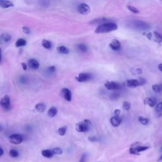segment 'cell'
<instances>
[{"label": "cell", "instance_id": "f35d334b", "mask_svg": "<svg viewBox=\"0 0 162 162\" xmlns=\"http://www.w3.org/2000/svg\"><path fill=\"white\" fill-rule=\"evenodd\" d=\"M142 73V70L141 69H137L136 70H135V74H137V75H140Z\"/></svg>", "mask_w": 162, "mask_h": 162}, {"label": "cell", "instance_id": "8d00e7d4", "mask_svg": "<svg viewBox=\"0 0 162 162\" xmlns=\"http://www.w3.org/2000/svg\"><path fill=\"white\" fill-rule=\"evenodd\" d=\"M139 84H140V86H142V85L145 84H146V79H144V78L140 77L139 79Z\"/></svg>", "mask_w": 162, "mask_h": 162}, {"label": "cell", "instance_id": "277c9868", "mask_svg": "<svg viewBox=\"0 0 162 162\" xmlns=\"http://www.w3.org/2000/svg\"><path fill=\"white\" fill-rule=\"evenodd\" d=\"M131 25L134 29L139 31H146L150 29V25L148 23L141 20H134L132 22Z\"/></svg>", "mask_w": 162, "mask_h": 162}, {"label": "cell", "instance_id": "7c38bea8", "mask_svg": "<svg viewBox=\"0 0 162 162\" xmlns=\"http://www.w3.org/2000/svg\"><path fill=\"white\" fill-rule=\"evenodd\" d=\"M110 123L113 127H118L122 123V118L120 117L114 116L110 118Z\"/></svg>", "mask_w": 162, "mask_h": 162}, {"label": "cell", "instance_id": "7bdbcfd3", "mask_svg": "<svg viewBox=\"0 0 162 162\" xmlns=\"http://www.w3.org/2000/svg\"><path fill=\"white\" fill-rule=\"evenodd\" d=\"M22 67L23 70H26L27 69V65L26 63H22Z\"/></svg>", "mask_w": 162, "mask_h": 162}, {"label": "cell", "instance_id": "4dcf8cb0", "mask_svg": "<svg viewBox=\"0 0 162 162\" xmlns=\"http://www.w3.org/2000/svg\"><path fill=\"white\" fill-rule=\"evenodd\" d=\"M67 127H66V126H64V127L59 128L58 130V133L59 135H60L62 136H65L66 132H67Z\"/></svg>", "mask_w": 162, "mask_h": 162}, {"label": "cell", "instance_id": "ffe728a7", "mask_svg": "<svg viewBox=\"0 0 162 162\" xmlns=\"http://www.w3.org/2000/svg\"><path fill=\"white\" fill-rule=\"evenodd\" d=\"M57 114V109L55 107H51L47 112V115L48 117L53 118L55 117Z\"/></svg>", "mask_w": 162, "mask_h": 162}, {"label": "cell", "instance_id": "8992f818", "mask_svg": "<svg viewBox=\"0 0 162 162\" xmlns=\"http://www.w3.org/2000/svg\"><path fill=\"white\" fill-rule=\"evenodd\" d=\"M8 141L10 143L14 145H19L23 141V137L21 134H14L8 137Z\"/></svg>", "mask_w": 162, "mask_h": 162}, {"label": "cell", "instance_id": "b9f144b4", "mask_svg": "<svg viewBox=\"0 0 162 162\" xmlns=\"http://www.w3.org/2000/svg\"><path fill=\"white\" fill-rule=\"evenodd\" d=\"M121 110H119V109H117L115 110V112H114V113H115V116L116 117H119L120 115V114H121Z\"/></svg>", "mask_w": 162, "mask_h": 162}, {"label": "cell", "instance_id": "ee69618b", "mask_svg": "<svg viewBox=\"0 0 162 162\" xmlns=\"http://www.w3.org/2000/svg\"><path fill=\"white\" fill-rule=\"evenodd\" d=\"M85 159H86V155L83 154L82 157H81V159L80 160V162H85Z\"/></svg>", "mask_w": 162, "mask_h": 162}, {"label": "cell", "instance_id": "3957f363", "mask_svg": "<svg viewBox=\"0 0 162 162\" xmlns=\"http://www.w3.org/2000/svg\"><path fill=\"white\" fill-rule=\"evenodd\" d=\"M149 148V146H142L139 145V142H136L130 146L129 148V153L131 154L139 155L141 152L145 151Z\"/></svg>", "mask_w": 162, "mask_h": 162}, {"label": "cell", "instance_id": "bcb514c9", "mask_svg": "<svg viewBox=\"0 0 162 162\" xmlns=\"http://www.w3.org/2000/svg\"><path fill=\"white\" fill-rule=\"evenodd\" d=\"M158 69L160 70V71H161V72H162V63H161V64H160V65H158Z\"/></svg>", "mask_w": 162, "mask_h": 162}, {"label": "cell", "instance_id": "8fae6325", "mask_svg": "<svg viewBox=\"0 0 162 162\" xmlns=\"http://www.w3.org/2000/svg\"><path fill=\"white\" fill-rule=\"evenodd\" d=\"M126 85L130 88H136L140 86L139 80L137 79H129L126 81Z\"/></svg>", "mask_w": 162, "mask_h": 162}, {"label": "cell", "instance_id": "603a6c76", "mask_svg": "<svg viewBox=\"0 0 162 162\" xmlns=\"http://www.w3.org/2000/svg\"><path fill=\"white\" fill-rule=\"evenodd\" d=\"M27 44V41L24 39H19L17 42L15 43V46L16 47H22V46H26Z\"/></svg>", "mask_w": 162, "mask_h": 162}, {"label": "cell", "instance_id": "44dd1931", "mask_svg": "<svg viewBox=\"0 0 162 162\" xmlns=\"http://www.w3.org/2000/svg\"><path fill=\"white\" fill-rule=\"evenodd\" d=\"M35 109L38 112H43L46 110V105L44 103H38L35 106Z\"/></svg>", "mask_w": 162, "mask_h": 162}, {"label": "cell", "instance_id": "52a82bcc", "mask_svg": "<svg viewBox=\"0 0 162 162\" xmlns=\"http://www.w3.org/2000/svg\"><path fill=\"white\" fill-rule=\"evenodd\" d=\"M92 76L91 74L88 73H81L75 79L79 82H84L91 80Z\"/></svg>", "mask_w": 162, "mask_h": 162}, {"label": "cell", "instance_id": "7402d4cb", "mask_svg": "<svg viewBox=\"0 0 162 162\" xmlns=\"http://www.w3.org/2000/svg\"><path fill=\"white\" fill-rule=\"evenodd\" d=\"M42 46H43L46 49H51L52 47V43L48 40L43 39L42 41Z\"/></svg>", "mask_w": 162, "mask_h": 162}, {"label": "cell", "instance_id": "484cf974", "mask_svg": "<svg viewBox=\"0 0 162 162\" xmlns=\"http://www.w3.org/2000/svg\"><path fill=\"white\" fill-rule=\"evenodd\" d=\"M9 155H10V157L12 158H17L19 156V152H18L17 150L15 149H11L9 151Z\"/></svg>", "mask_w": 162, "mask_h": 162}, {"label": "cell", "instance_id": "30bf717a", "mask_svg": "<svg viewBox=\"0 0 162 162\" xmlns=\"http://www.w3.org/2000/svg\"><path fill=\"white\" fill-rule=\"evenodd\" d=\"M62 95L63 98L67 101H71L72 100V93L67 88H63L61 91Z\"/></svg>", "mask_w": 162, "mask_h": 162}, {"label": "cell", "instance_id": "e0dca14e", "mask_svg": "<svg viewBox=\"0 0 162 162\" xmlns=\"http://www.w3.org/2000/svg\"><path fill=\"white\" fill-rule=\"evenodd\" d=\"M152 41H154L156 43H160L162 42V35L158 32H154L153 34Z\"/></svg>", "mask_w": 162, "mask_h": 162}, {"label": "cell", "instance_id": "9a60e30c", "mask_svg": "<svg viewBox=\"0 0 162 162\" xmlns=\"http://www.w3.org/2000/svg\"><path fill=\"white\" fill-rule=\"evenodd\" d=\"M28 65L32 69H38L39 67V62L35 59H31L28 61Z\"/></svg>", "mask_w": 162, "mask_h": 162}, {"label": "cell", "instance_id": "d590c367", "mask_svg": "<svg viewBox=\"0 0 162 162\" xmlns=\"http://www.w3.org/2000/svg\"><path fill=\"white\" fill-rule=\"evenodd\" d=\"M22 31L26 34H29L30 33H31V30H30L27 27H22Z\"/></svg>", "mask_w": 162, "mask_h": 162}, {"label": "cell", "instance_id": "7a4b0ae2", "mask_svg": "<svg viewBox=\"0 0 162 162\" xmlns=\"http://www.w3.org/2000/svg\"><path fill=\"white\" fill-rule=\"evenodd\" d=\"M92 124L89 120H84V121L77 123L75 125L76 130L79 133H86L91 129Z\"/></svg>", "mask_w": 162, "mask_h": 162}, {"label": "cell", "instance_id": "836d02e7", "mask_svg": "<svg viewBox=\"0 0 162 162\" xmlns=\"http://www.w3.org/2000/svg\"><path fill=\"white\" fill-rule=\"evenodd\" d=\"M123 108L126 111H129L130 109V103L128 101H124L123 103Z\"/></svg>", "mask_w": 162, "mask_h": 162}, {"label": "cell", "instance_id": "d6986e66", "mask_svg": "<svg viewBox=\"0 0 162 162\" xmlns=\"http://www.w3.org/2000/svg\"><path fill=\"white\" fill-rule=\"evenodd\" d=\"M57 51L59 54H64V55H67V54L69 53V50L67 47H65L64 46H61L58 47Z\"/></svg>", "mask_w": 162, "mask_h": 162}, {"label": "cell", "instance_id": "7dc6e473", "mask_svg": "<svg viewBox=\"0 0 162 162\" xmlns=\"http://www.w3.org/2000/svg\"><path fill=\"white\" fill-rule=\"evenodd\" d=\"M162 160V155L161 156V157H160V158H159V160Z\"/></svg>", "mask_w": 162, "mask_h": 162}, {"label": "cell", "instance_id": "74e56055", "mask_svg": "<svg viewBox=\"0 0 162 162\" xmlns=\"http://www.w3.org/2000/svg\"><path fill=\"white\" fill-rule=\"evenodd\" d=\"M88 140L89 141L91 142H95L97 141V137H94V136H93V137H89L88 138Z\"/></svg>", "mask_w": 162, "mask_h": 162}, {"label": "cell", "instance_id": "e575fe53", "mask_svg": "<svg viewBox=\"0 0 162 162\" xmlns=\"http://www.w3.org/2000/svg\"><path fill=\"white\" fill-rule=\"evenodd\" d=\"M19 82L22 84H25L27 82V78L25 75H20L19 77Z\"/></svg>", "mask_w": 162, "mask_h": 162}, {"label": "cell", "instance_id": "5b68a950", "mask_svg": "<svg viewBox=\"0 0 162 162\" xmlns=\"http://www.w3.org/2000/svg\"><path fill=\"white\" fill-rule=\"evenodd\" d=\"M0 105L5 111H9L11 109L10 99L8 95H5L2 98Z\"/></svg>", "mask_w": 162, "mask_h": 162}, {"label": "cell", "instance_id": "f6af8a7d", "mask_svg": "<svg viewBox=\"0 0 162 162\" xmlns=\"http://www.w3.org/2000/svg\"><path fill=\"white\" fill-rule=\"evenodd\" d=\"M3 154V149L2 147H0V157H2Z\"/></svg>", "mask_w": 162, "mask_h": 162}, {"label": "cell", "instance_id": "2e32d148", "mask_svg": "<svg viewBox=\"0 0 162 162\" xmlns=\"http://www.w3.org/2000/svg\"><path fill=\"white\" fill-rule=\"evenodd\" d=\"M14 3L9 1H3V0H1L0 1V7L3 8H8L10 7H14Z\"/></svg>", "mask_w": 162, "mask_h": 162}, {"label": "cell", "instance_id": "4316f807", "mask_svg": "<svg viewBox=\"0 0 162 162\" xmlns=\"http://www.w3.org/2000/svg\"><path fill=\"white\" fill-rule=\"evenodd\" d=\"M77 48L80 51L85 53L87 51V46L86 44H79L77 46Z\"/></svg>", "mask_w": 162, "mask_h": 162}, {"label": "cell", "instance_id": "d4e9b609", "mask_svg": "<svg viewBox=\"0 0 162 162\" xmlns=\"http://www.w3.org/2000/svg\"><path fill=\"white\" fill-rule=\"evenodd\" d=\"M153 91L155 93H161L162 91V84H154L152 86Z\"/></svg>", "mask_w": 162, "mask_h": 162}, {"label": "cell", "instance_id": "ab89813d", "mask_svg": "<svg viewBox=\"0 0 162 162\" xmlns=\"http://www.w3.org/2000/svg\"><path fill=\"white\" fill-rule=\"evenodd\" d=\"M55 70H56V68L55 66H51V67L48 68V71L50 72H54L55 71Z\"/></svg>", "mask_w": 162, "mask_h": 162}, {"label": "cell", "instance_id": "cb8c5ba5", "mask_svg": "<svg viewBox=\"0 0 162 162\" xmlns=\"http://www.w3.org/2000/svg\"><path fill=\"white\" fill-rule=\"evenodd\" d=\"M1 39L2 41H3L4 43H8L11 39V35L8 34H3L1 35Z\"/></svg>", "mask_w": 162, "mask_h": 162}, {"label": "cell", "instance_id": "ba28073f", "mask_svg": "<svg viewBox=\"0 0 162 162\" xmlns=\"http://www.w3.org/2000/svg\"><path fill=\"white\" fill-rule=\"evenodd\" d=\"M78 11L82 15H87L90 12V8L89 5L86 3H81L78 7Z\"/></svg>", "mask_w": 162, "mask_h": 162}, {"label": "cell", "instance_id": "f1b7e54d", "mask_svg": "<svg viewBox=\"0 0 162 162\" xmlns=\"http://www.w3.org/2000/svg\"><path fill=\"white\" fill-rule=\"evenodd\" d=\"M52 151H53V153L54 154L60 155V154H62V153H63V150H62V149L60 148H58V147L54 148L52 149Z\"/></svg>", "mask_w": 162, "mask_h": 162}, {"label": "cell", "instance_id": "ac0fdd59", "mask_svg": "<svg viewBox=\"0 0 162 162\" xmlns=\"http://www.w3.org/2000/svg\"><path fill=\"white\" fill-rule=\"evenodd\" d=\"M41 154L44 157H45L46 158H52L53 154H54L53 153L52 150H50V149H44V150H43V151H42Z\"/></svg>", "mask_w": 162, "mask_h": 162}, {"label": "cell", "instance_id": "1f68e13d", "mask_svg": "<svg viewBox=\"0 0 162 162\" xmlns=\"http://www.w3.org/2000/svg\"><path fill=\"white\" fill-rule=\"evenodd\" d=\"M106 20H107L106 19H103V18H102V19H99L93 20H92V21L90 22V23H91V24H96V23H101V22L106 23V22H105Z\"/></svg>", "mask_w": 162, "mask_h": 162}, {"label": "cell", "instance_id": "4fadbf2b", "mask_svg": "<svg viewBox=\"0 0 162 162\" xmlns=\"http://www.w3.org/2000/svg\"><path fill=\"white\" fill-rule=\"evenodd\" d=\"M110 47L112 50L114 51H117L121 49V43H120L118 40L114 39L112 41V43H110Z\"/></svg>", "mask_w": 162, "mask_h": 162}, {"label": "cell", "instance_id": "6da1fadb", "mask_svg": "<svg viewBox=\"0 0 162 162\" xmlns=\"http://www.w3.org/2000/svg\"><path fill=\"white\" fill-rule=\"evenodd\" d=\"M117 28L118 26L116 23L113 22H106L99 25L98 27L95 29V33L103 34L110 32L115 31Z\"/></svg>", "mask_w": 162, "mask_h": 162}, {"label": "cell", "instance_id": "60d3db41", "mask_svg": "<svg viewBox=\"0 0 162 162\" xmlns=\"http://www.w3.org/2000/svg\"><path fill=\"white\" fill-rule=\"evenodd\" d=\"M118 96L119 95L118 94H117V93H113V94H112L111 95L110 98L112 99H117L118 97Z\"/></svg>", "mask_w": 162, "mask_h": 162}, {"label": "cell", "instance_id": "f546056e", "mask_svg": "<svg viewBox=\"0 0 162 162\" xmlns=\"http://www.w3.org/2000/svg\"><path fill=\"white\" fill-rule=\"evenodd\" d=\"M138 121H139V122L143 125H146L149 122V120L148 118H144L142 117H139V118H138Z\"/></svg>", "mask_w": 162, "mask_h": 162}, {"label": "cell", "instance_id": "9c48e42d", "mask_svg": "<svg viewBox=\"0 0 162 162\" xmlns=\"http://www.w3.org/2000/svg\"><path fill=\"white\" fill-rule=\"evenodd\" d=\"M105 86L108 90H111V91H114V90H118L121 89V86L118 83L112 82V81H108L105 84Z\"/></svg>", "mask_w": 162, "mask_h": 162}, {"label": "cell", "instance_id": "d6a6232c", "mask_svg": "<svg viewBox=\"0 0 162 162\" xmlns=\"http://www.w3.org/2000/svg\"><path fill=\"white\" fill-rule=\"evenodd\" d=\"M127 8H128L129 11H131V12H133L134 14H138L139 12V11L138 10V9H137L136 8H135L134 7H133V6H131V5H128Z\"/></svg>", "mask_w": 162, "mask_h": 162}, {"label": "cell", "instance_id": "5bb4252c", "mask_svg": "<svg viewBox=\"0 0 162 162\" xmlns=\"http://www.w3.org/2000/svg\"><path fill=\"white\" fill-rule=\"evenodd\" d=\"M144 103L145 105H147L150 107H154L157 103V99L154 98H149L147 97L144 99Z\"/></svg>", "mask_w": 162, "mask_h": 162}, {"label": "cell", "instance_id": "83f0119b", "mask_svg": "<svg viewBox=\"0 0 162 162\" xmlns=\"http://www.w3.org/2000/svg\"><path fill=\"white\" fill-rule=\"evenodd\" d=\"M156 112L158 117H161L162 115V102L158 104L157 108H156Z\"/></svg>", "mask_w": 162, "mask_h": 162}]
</instances>
